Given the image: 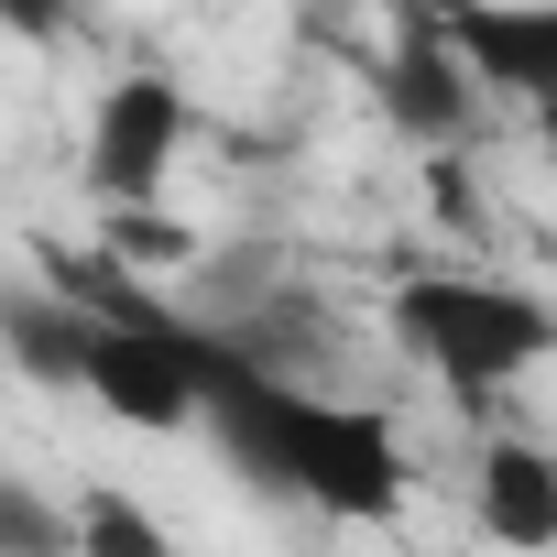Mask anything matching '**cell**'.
<instances>
[{
  "label": "cell",
  "instance_id": "obj_1",
  "mask_svg": "<svg viewBox=\"0 0 557 557\" xmlns=\"http://www.w3.org/2000/svg\"><path fill=\"white\" fill-rule=\"evenodd\" d=\"M230 437V459L273 492H296L339 524H394L405 513V448L383 416L361 405H329V394H296V383H273V372H240L208 416Z\"/></svg>",
  "mask_w": 557,
  "mask_h": 557
},
{
  "label": "cell",
  "instance_id": "obj_2",
  "mask_svg": "<svg viewBox=\"0 0 557 557\" xmlns=\"http://www.w3.org/2000/svg\"><path fill=\"white\" fill-rule=\"evenodd\" d=\"M394 339L459 394L481 405L492 383H513L524 361L557 350V318L513 285H481V273H416V285H394Z\"/></svg>",
  "mask_w": 557,
  "mask_h": 557
},
{
  "label": "cell",
  "instance_id": "obj_3",
  "mask_svg": "<svg viewBox=\"0 0 557 557\" xmlns=\"http://www.w3.org/2000/svg\"><path fill=\"white\" fill-rule=\"evenodd\" d=\"M383 121L426 153H459L470 121H481V66L459 55V34L437 23V0H405L394 12V45H383Z\"/></svg>",
  "mask_w": 557,
  "mask_h": 557
},
{
  "label": "cell",
  "instance_id": "obj_4",
  "mask_svg": "<svg viewBox=\"0 0 557 557\" xmlns=\"http://www.w3.org/2000/svg\"><path fill=\"white\" fill-rule=\"evenodd\" d=\"M197 132V99L175 77H121L99 110H88V186L110 208H153L175 186V153Z\"/></svg>",
  "mask_w": 557,
  "mask_h": 557
},
{
  "label": "cell",
  "instance_id": "obj_5",
  "mask_svg": "<svg viewBox=\"0 0 557 557\" xmlns=\"http://www.w3.org/2000/svg\"><path fill=\"white\" fill-rule=\"evenodd\" d=\"M437 23L481 66V88H503L524 110L557 99V0H437Z\"/></svg>",
  "mask_w": 557,
  "mask_h": 557
},
{
  "label": "cell",
  "instance_id": "obj_6",
  "mask_svg": "<svg viewBox=\"0 0 557 557\" xmlns=\"http://www.w3.org/2000/svg\"><path fill=\"white\" fill-rule=\"evenodd\" d=\"M481 535H503V546H557V459H546V448L503 437V448L481 459Z\"/></svg>",
  "mask_w": 557,
  "mask_h": 557
},
{
  "label": "cell",
  "instance_id": "obj_7",
  "mask_svg": "<svg viewBox=\"0 0 557 557\" xmlns=\"http://www.w3.org/2000/svg\"><path fill=\"white\" fill-rule=\"evenodd\" d=\"M0 339H12V361L34 383H88V339L99 318L77 296H0Z\"/></svg>",
  "mask_w": 557,
  "mask_h": 557
},
{
  "label": "cell",
  "instance_id": "obj_8",
  "mask_svg": "<svg viewBox=\"0 0 557 557\" xmlns=\"http://www.w3.org/2000/svg\"><path fill=\"white\" fill-rule=\"evenodd\" d=\"M110 251L175 273V262H197V230H186V219H143V208H121V219H110Z\"/></svg>",
  "mask_w": 557,
  "mask_h": 557
},
{
  "label": "cell",
  "instance_id": "obj_9",
  "mask_svg": "<svg viewBox=\"0 0 557 557\" xmlns=\"http://www.w3.org/2000/svg\"><path fill=\"white\" fill-rule=\"evenodd\" d=\"M77 546H132V557H153L164 535H153V513H132L121 492H88V503H77Z\"/></svg>",
  "mask_w": 557,
  "mask_h": 557
},
{
  "label": "cell",
  "instance_id": "obj_10",
  "mask_svg": "<svg viewBox=\"0 0 557 557\" xmlns=\"http://www.w3.org/2000/svg\"><path fill=\"white\" fill-rule=\"evenodd\" d=\"M0 546H12V557H55V546H77V524H55V513L23 503V492H0Z\"/></svg>",
  "mask_w": 557,
  "mask_h": 557
},
{
  "label": "cell",
  "instance_id": "obj_11",
  "mask_svg": "<svg viewBox=\"0 0 557 557\" xmlns=\"http://www.w3.org/2000/svg\"><path fill=\"white\" fill-rule=\"evenodd\" d=\"M0 12H12V34H23V45H55L77 0H0Z\"/></svg>",
  "mask_w": 557,
  "mask_h": 557
},
{
  "label": "cell",
  "instance_id": "obj_12",
  "mask_svg": "<svg viewBox=\"0 0 557 557\" xmlns=\"http://www.w3.org/2000/svg\"><path fill=\"white\" fill-rule=\"evenodd\" d=\"M535 143H546V164H557V99H535Z\"/></svg>",
  "mask_w": 557,
  "mask_h": 557
}]
</instances>
